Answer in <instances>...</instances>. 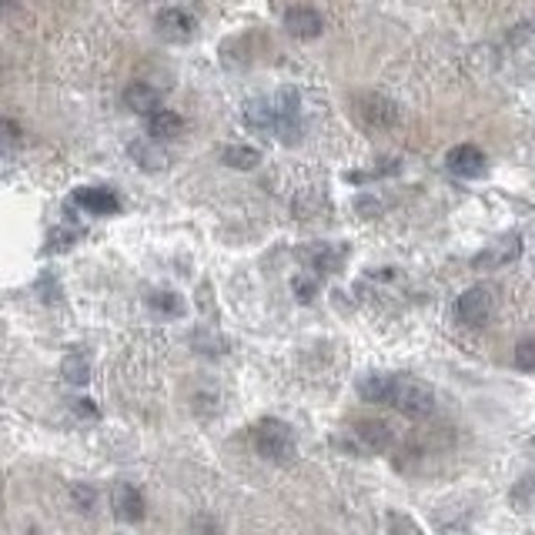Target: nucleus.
Returning a JSON list of instances; mask_svg holds the SVG:
<instances>
[{
    "instance_id": "f257e3e1",
    "label": "nucleus",
    "mask_w": 535,
    "mask_h": 535,
    "mask_svg": "<svg viewBox=\"0 0 535 535\" xmlns=\"http://www.w3.org/2000/svg\"><path fill=\"white\" fill-rule=\"evenodd\" d=\"M361 395H365V401L388 405L409 418H428L439 405L435 392L426 382L409 378V375H371L361 382Z\"/></svg>"
},
{
    "instance_id": "f03ea898",
    "label": "nucleus",
    "mask_w": 535,
    "mask_h": 535,
    "mask_svg": "<svg viewBox=\"0 0 535 535\" xmlns=\"http://www.w3.org/2000/svg\"><path fill=\"white\" fill-rule=\"evenodd\" d=\"M298 114H302V101L295 91H278L275 97H258L245 108V124L258 134L268 138H285L298 131Z\"/></svg>"
},
{
    "instance_id": "7ed1b4c3",
    "label": "nucleus",
    "mask_w": 535,
    "mask_h": 535,
    "mask_svg": "<svg viewBox=\"0 0 535 535\" xmlns=\"http://www.w3.org/2000/svg\"><path fill=\"white\" fill-rule=\"evenodd\" d=\"M255 449L268 462H291L295 455V435L285 422H261L255 428Z\"/></svg>"
},
{
    "instance_id": "20e7f679",
    "label": "nucleus",
    "mask_w": 535,
    "mask_h": 535,
    "mask_svg": "<svg viewBox=\"0 0 535 535\" xmlns=\"http://www.w3.org/2000/svg\"><path fill=\"white\" fill-rule=\"evenodd\" d=\"M492 312H495V298L489 288H468L466 295L458 298V304H455V315H458V321L468 325V328L485 325V321L492 318Z\"/></svg>"
},
{
    "instance_id": "39448f33",
    "label": "nucleus",
    "mask_w": 535,
    "mask_h": 535,
    "mask_svg": "<svg viewBox=\"0 0 535 535\" xmlns=\"http://www.w3.org/2000/svg\"><path fill=\"white\" fill-rule=\"evenodd\" d=\"M519 255H522V238H519V234H502V238H495L492 245L472 258V268H479V272L506 268V264H512V261L519 258Z\"/></svg>"
},
{
    "instance_id": "423d86ee",
    "label": "nucleus",
    "mask_w": 535,
    "mask_h": 535,
    "mask_svg": "<svg viewBox=\"0 0 535 535\" xmlns=\"http://www.w3.org/2000/svg\"><path fill=\"white\" fill-rule=\"evenodd\" d=\"M154 24H158V34L167 37V41H191L194 28H198L194 14L191 11H184V7H165Z\"/></svg>"
},
{
    "instance_id": "0eeeda50",
    "label": "nucleus",
    "mask_w": 535,
    "mask_h": 535,
    "mask_svg": "<svg viewBox=\"0 0 535 535\" xmlns=\"http://www.w3.org/2000/svg\"><path fill=\"white\" fill-rule=\"evenodd\" d=\"M70 201L81 207V211H87V215H97V218H108V215L121 211L118 194L108 191V188H81V191H74Z\"/></svg>"
},
{
    "instance_id": "6e6552de",
    "label": "nucleus",
    "mask_w": 535,
    "mask_h": 535,
    "mask_svg": "<svg viewBox=\"0 0 535 535\" xmlns=\"http://www.w3.org/2000/svg\"><path fill=\"white\" fill-rule=\"evenodd\" d=\"M445 161H449V171L458 174V178H482V174H485V167H489L485 154H482L475 144H458V148L449 151Z\"/></svg>"
},
{
    "instance_id": "1a4fd4ad",
    "label": "nucleus",
    "mask_w": 535,
    "mask_h": 535,
    "mask_svg": "<svg viewBox=\"0 0 535 535\" xmlns=\"http://www.w3.org/2000/svg\"><path fill=\"white\" fill-rule=\"evenodd\" d=\"M110 506L114 515L121 522H141L144 519V495L131 485V482H118L114 492H110Z\"/></svg>"
},
{
    "instance_id": "9d476101",
    "label": "nucleus",
    "mask_w": 535,
    "mask_h": 535,
    "mask_svg": "<svg viewBox=\"0 0 535 535\" xmlns=\"http://www.w3.org/2000/svg\"><path fill=\"white\" fill-rule=\"evenodd\" d=\"M285 28H288L291 37H302V41H312L325 30V17L318 14L315 7H291L285 14Z\"/></svg>"
},
{
    "instance_id": "9b49d317",
    "label": "nucleus",
    "mask_w": 535,
    "mask_h": 535,
    "mask_svg": "<svg viewBox=\"0 0 535 535\" xmlns=\"http://www.w3.org/2000/svg\"><path fill=\"white\" fill-rule=\"evenodd\" d=\"M124 104L134 110V114H158L161 110V91L148 81H134L127 84V91H124Z\"/></svg>"
},
{
    "instance_id": "f8f14e48",
    "label": "nucleus",
    "mask_w": 535,
    "mask_h": 535,
    "mask_svg": "<svg viewBox=\"0 0 535 535\" xmlns=\"http://www.w3.org/2000/svg\"><path fill=\"white\" fill-rule=\"evenodd\" d=\"M355 439L369 449V452H382L392 445V428L385 422H358L355 426Z\"/></svg>"
},
{
    "instance_id": "ddd939ff",
    "label": "nucleus",
    "mask_w": 535,
    "mask_h": 535,
    "mask_svg": "<svg viewBox=\"0 0 535 535\" xmlns=\"http://www.w3.org/2000/svg\"><path fill=\"white\" fill-rule=\"evenodd\" d=\"M181 131H184V121H181V114H174V110L161 108L158 114H151L148 118V134L151 138H178Z\"/></svg>"
},
{
    "instance_id": "4468645a",
    "label": "nucleus",
    "mask_w": 535,
    "mask_h": 535,
    "mask_svg": "<svg viewBox=\"0 0 535 535\" xmlns=\"http://www.w3.org/2000/svg\"><path fill=\"white\" fill-rule=\"evenodd\" d=\"M358 110H361V118H369L375 127H388V124L395 121V108H392L388 101H382V97H369L365 108H358Z\"/></svg>"
},
{
    "instance_id": "2eb2a0df",
    "label": "nucleus",
    "mask_w": 535,
    "mask_h": 535,
    "mask_svg": "<svg viewBox=\"0 0 535 535\" xmlns=\"http://www.w3.org/2000/svg\"><path fill=\"white\" fill-rule=\"evenodd\" d=\"M224 165L228 167H238V171H251V167H258L261 154L255 148H241V144H231V148H224Z\"/></svg>"
},
{
    "instance_id": "dca6fc26",
    "label": "nucleus",
    "mask_w": 535,
    "mask_h": 535,
    "mask_svg": "<svg viewBox=\"0 0 535 535\" xmlns=\"http://www.w3.org/2000/svg\"><path fill=\"white\" fill-rule=\"evenodd\" d=\"M151 308L154 312H167V315H181V298L178 295H171V291H154Z\"/></svg>"
},
{
    "instance_id": "f3484780",
    "label": "nucleus",
    "mask_w": 535,
    "mask_h": 535,
    "mask_svg": "<svg viewBox=\"0 0 535 535\" xmlns=\"http://www.w3.org/2000/svg\"><path fill=\"white\" fill-rule=\"evenodd\" d=\"M512 502H515V506H519L522 512H532V508H535V479H525V482H522L519 489L512 492Z\"/></svg>"
},
{
    "instance_id": "a211bd4d",
    "label": "nucleus",
    "mask_w": 535,
    "mask_h": 535,
    "mask_svg": "<svg viewBox=\"0 0 535 535\" xmlns=\"http://www.w3.org/2000/svg\"><path fill=\"white\" fill-rule=\"evenodd\" d=\"M515 369L535 371V338H525V342L515 348Z\"/></svg>"
},
{
    "instance_id": "6ab92c4d",
    "label": "nucleus",
    "mask_w": 535,
    "mask_h": 535,
    "mask_svg": "<svg viewBox=\"0 0 535 535\" xmlns=\"http://www.w3.org/2000/svg\"><path fill=\"white\" fill-rule=\"evenodd\" d=\"M64 371H68V382H74V385L87 382V361H81L77 355L64 361Z\"/></svg>"
},
{
    "instance_id": "aec40b11",
    "label": "nucleus",
    "mask_w": 535,
    "mask_h": 535,
    "mask_svg": "<svg viewBox=\"0 0 535 535\" xmlns=\"http://www.w3.org/2000/svg\"><path fill=\"white\" fill-rule=\"evenodd\" d=\"M295 291H298V298H304V302H312V285L308 281H295Z\"/></svg>"
}]
</instances>
